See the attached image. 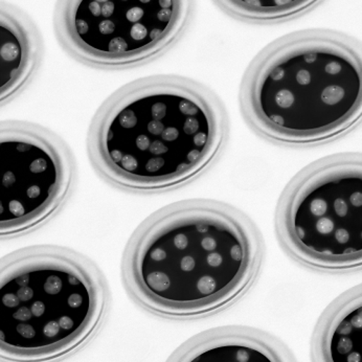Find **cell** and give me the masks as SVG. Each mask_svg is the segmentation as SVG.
Masks as SVG:
<instances>
[{"label":"cell","instance_id":"cell-1","mask_svg":"<svg viewBox=\"0 0 362 362\" xmlns=\"http://www.w3.org/2000/svg\"><path fill=\"white\" fill-rule=\"evenodd\" d=\"M261 261V238L247 216L216 200H185L137 228L124 254L123 276L147 310L197 317L241 298Z\"/></svg>","mask_w":362,"mask_h":362},{"label":"cell","instance_id":"cell-2","mask_svg":"<svg viewBox=\"0 0 362 362\" xmlns=\"http://www.w3.org/2000/svg\"><path fill=\"white\" fill-rule=\"evenodd\" d=\"M219 98L180 76L139 78L115 91L89 127V158L100 175L130 191L157 192L194 180L228 136Z\"/></svg>","mask_w":362,"mask_h":362},{"label":"cell","instance_id":"cell-3","mask_svg":"<svg viewBox=\"0 0 362 362\" xmlns=\"http://www.w3.org/2000/svg\"><path fill=\"white\" fill-rule=\"evenodd\" d=\"M240 103L250 125L272 141L303 145L334 139L361 117V49L332 30L282 37L248 67Z\"/></svg>","mask_w":362,"mask_h":362},{"label":"cell","instance_id":"cell-4","mask_svg":"<svg viewBox=\"0 0 362 362\" xmlns=\"http://www.w3.org/2000/svg\"><path fill=\"white\" fill-rule=\"evenodd\" d=\"M109 296L102 272L75 250L36 245L0 265V355L14 361L60 358L103 324Z\"/></svg>","mask_w":362,"mask_h":362},{"label":"cell","instance_id":"cell-5","mask_svg":"<svg viewBox=\"0 0 362 362\" xmlns=\"http://www.w3.org/2000/svg\"><path fill=\"white\" fill-rule=\"evenodd\" d=\"M362 161L339 154L315 161L281 197L276 230L290 255L318 269L362 264Z\"/></svg>","mask_w":362,"mask_h":362},{"label":"cell","instance_id":"cell-6","mask_svg":"<svg viewBox=\"0 0 362 362\" xmlns=\"http://www.w3.org/2000/svg\"><path fill=\"white\" fill-rule=\"evenodd\" d=\"M185 0H69L57 4L54 34L78 62L121 69L158 56L189 23Z\"/></svg>","mask_w":362,"mask_h":362},{"label":"cell","instance_id":"cell-7","mask_svg":"<svg viewBox=\"0 0 362 362\" xmlns=\"http://www.w3.org/2000/svg\"><path fill=\"white\" fill-rule=\"evenodd\" d=\"M0 233L21 235L61 209L76 177L73 154L51 130L23 121L0 126Z\"/></svg>","mask_w":362,"mask_h":362},{"label":"cell","instance_id":"cell-8","mask_svg":"<svg viewBox=\"0 0 362 362\" xmlns=\"http://www.w3.org/2000/svg\"><path fill=\"white\" fill-rule=\"evenodd\" d=\"M287 346L250 327L228 326L204 331L187 340L170 361L282 362L292 361Z\"/></svg>","mask_w":362,"mask_h":362},{"label":"cell","instance_id":"cell-9","mask_svg":"<svg viewBox=\"0 0 362 362\" xmlns=\"http://www.w3.org/2000/svg\"><path fill=\"white\" fill-rule=\"evenodd\" d=\"M0 6V101L8 103L37 73L43 54L38 28L16 6Z\"/></svg>","mask_w":362,"mask_h":362},{"label":"cell","instance_id":"cell-10","mask_svg":"<svg viewBox=\"0 0 362 362\" xmlns=\"http://www.w3.org/2000/svg\"><path fill=\"white\" fill-rule=\"evenodd\" d=\"M316 361L362 362V291L355 286L338 296L320 316L313 339Z\"/></svg>","mask_w":362,"mask_h":362},{"label":"cell","instance_id":"cell-11","mask_svg":"<svg viewBox=\"0 0 362 362\" xmlns=\"http://www.w3.org/2000/svg\"><path fill=\"white\" fill-rule=\"evenodd\" d=\"M228 14L245 21H269L288 18L309 10L316 1L309 0H270V1H220Z\"/></svg>","mask_w":362,"mask_h":362}]
</instances>
